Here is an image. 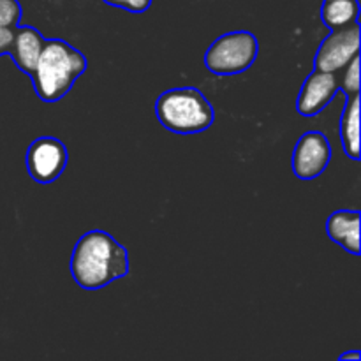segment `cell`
Masks as SVG:
<instances>
[{"label": "cell", "mask_w": 361, "mask_h": 361, "mask_svg": "<svg viewBox=\"0 0 361 361\" xmlns=\"http://www.w3.org/2000/svg\"><path fill=\"white\" fill-rule=\"evenodd\" d=\"M331 161V147L321 130H307L293 152V173L296 178L309 182L324 173Z\"/></svg>", "instance_id": "obj_7"}, {"label": "cell", "mask_w": 361, "mask_h": 361, "mask_svg": "<svg viewBox=\"0 0 361 361\" xmlns=\"http://www.w3.org/2000/svg\"><path fill=\"white\" fill-rule=\"evenodd\" d=\"M341 361H360L361 360V353L360 351H348L344 355L338 356Z\"/></svg>", "instance_id": "obj_17"}, {"label": "cell", "mask_w": 361, "mask_h": 361, "mask_svg": "<svg viewBox=\"0 0 361 361\" xmlns=\"http://www.w3.org/2000/svg\"><path fill=\"white\" fill-rule=\"evenodd\" d=\"M259 53L257 37L249 30H233L215 39L204 53V66L217 76L245 73Z\"/></svg>", "instance_id": "obj_4"}, {"label": "cell", "mask_w": 361, "mask_h": 361, "mask_svg": "<svg viewBox=\"0 0 361 361\" xmlns=\"http://www.w3.org/2000/svg\"><path fill=\"white\" fill-rule=\"evenodd\" d=\"M14 41V28L0 27V56L7 55L11 51V46Z\"/></svg>", "instance_id": "obj_16"}, {"label": "cell", "mask_w": 361, "mask_h": 361, "mask_svg": "<svg viewBox=\"0 0 361 361\" xmlns=\"http://www.w3.org/2000/svg\"><path fill=\"white\" fill-rule=\"evenodd\" d=\"M44 44L46 37L37 28L28 27V25H18L14 28V41L13 46H11L9 55L13 56L18 69L23 71L28 76H32Z\"/></svg>", "instance_id": "obj_9"}, {"label": "cell", "mask_w": 361, "mask_h": 361, "mask_svg": "<svg viewBox=\"0 0 361 361\" xmlns=\"http://www.w3.org/2000/svg\"><path fill=\"white\" fill-rule=\"evenodd\" d=\"M69 267L74 282L87 291L106 288L130 270L126 247L102 229L87 231L78 240Z\"/></svg>", "instance_id": "obj_1"}, {"label": "cell", "mask_w": 361, "mask_h": 361, "mask_svg": "<svg viewBox=\"0 0 361 361\" xmlns=\"http://www.w3.org/2000/svg\"><path fill=\"white\" fill-rule=\"evenodd\" d=\"M356 55H360V23L335 28L319 44L314 56V67L324 73H338Z\"/></svg>", "instance_id": "obj_6"}, {"label": "cell", "mask_w": 361, "mask_h": 361, "mask_svg": "<svg viewBox=\"0 0 361 361\" xmlns=\"http://www.w3.org/2000/svg\"><path fill=\"white\" fill-rule=\"evenodd\" d=\"M21 6L18 0H0V27L16 28L20 25Z\"/></svg>", "instance_id": "obj_14"}, {"label": "cell", "mask_w": 361, "mask_h": 361, "mask_svg": "<svg viewBox=\"0 0 361 361\" xmlns=\"http://www.w3.org/2000/svg\"><path fill=\"white\" fill-rule=\"evenodd\" d=\"M360 2L358 0H324L321 9L323 23L330 30L348 27V25L358 21Z\"/></svg>", "instance_id": "obj_12"}, {"label": "cell", "mask_w": 361, "mask_h": 361, "mask_svg": "<svg viewBox=\"0 0 361 361\" xmlns=\"http://www.w3.org/2000/svg\"><path fill=\"white\" fill-rule=\"evenodd\" d=\"M360 221L358 210H337L328 217L326 235L345 252L360 256Z\"/></svg>", "instance_id": "obj_10"}, {"label": "cell", "mask_w": 361, "mask_h": 361, "mask_svg": "<svg viewBox=\"0 0 361 361\" xmlns=\"http://www.w3.org/2000/svg\"><path fill=\"white\" fill-rule=\"evenodd\" d=\"M87 56L62 39H46L37 60L32 85L37 97L44 102H56L66 97L78 78L87 71Z\"/></svg>", "instance_id": "obj_2"}, {"label": "cell", "mask_w": 361, "mask_h": 361, "mask_svg": "<svg viewBox=\"0 0 361 361\" xmlns=\"http://www.w3.org/2000/svg\"><path fill=\"white\" fill-rule=\"evenodd\" d=\"M69 162V152L60 140L41 136L30 143L27 150V169L34 182L48 185L59 180Z\"/></svg>", "instance_id": "obj_5"}, {"label": "cell", "mask_w": 361, "mask_h": 361, "mask_svg": "<svg viewBox=\"0 0 361 361\" xmlns=\"http://www.w3.org/2000/svg\"><path fill=\"white\" fill-rule=\"evenodd\" d=\"M104 4L113 7H120V9H126L129 13H136L141 14L145 11L150 9L152 0H102Z\"/></svg>", "instance_id": "obj_15"}, {"label": "cell", "mask_w": 361, "mask_h": 361, "mask_svg": "<svg viewBox=\"0 0 361 361\" xmlns=\"http://www.w3.org/2000/svg\"><path fill=\"white\" fill-rule=\"evenodd\" d=\"M341 141L344 154L353 161H360V94L345 97L341 118Z\"/></svg>", "instance_id": "obj_11"}, {"label": "cell", "mask_w": 361, "mask_h": 361, "mask_svg": "<svg viewBox=\"0 0 361 361\" xmlns=\"http://www.w3.org/2000/svg\"><path fill=\"white\" fill-rule=\"evenodd\" d=\"M341 90H344L345 97L360 94V55H356L345 66L344 78L341 80Z\"/></svg>", "instance_id": "obj_13"}, {"label": "cell", "mask_w": 361, "mask_h": 361, "mask_svg": "<svg viewBox=\"0 0 361 361\" xmlns=\"http://www.w3.org/2000/svg\"><path fill=\"white\" fill-rule=\"evenodd\" d=\"M155 115L164 129L175 134H197L210 129L215 109L196 87L169 88L155 101Z\"/></svg>", "instance_id": "obj_3"}, {"label": "cell", "mask_w": 361, "mask_h": 361, "mask_svg": "<svg viewBox=\"0 0 361 361\" xmlns=\"http://www.w3.org/2000/svg\"><path fill=\"white\" fill-rule=\"evenodd\" d=\"M341 90V80L335 73L314 69L300 88L296 111L302 116H316L334 101Z\"/></svg>", "instance_id": "obj_8"}]
</instances>
